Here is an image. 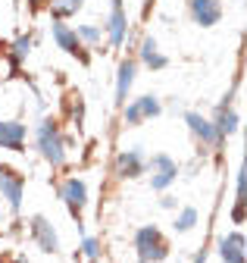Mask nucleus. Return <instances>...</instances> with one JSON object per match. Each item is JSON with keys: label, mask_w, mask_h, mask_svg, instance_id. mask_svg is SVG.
I'll return each instance as SVG.
<instances>
[{"label": "nucleus", "mask_w": 247, "mask_h": 263, "mask_svg": "<svg viewBox=\"0 0 247 263\" xmlns=\"http://www.w3.org/2000/svg\"><path fill=\"white\" fill-rule=\"evenodd\" d=\"M59 201H63L75 219H81V210L88 207V185L81 179H66L59 185Z\"/></svg>", "instance_id": "obj_4"}, {"label": "nucleus", "mask_w": 247, "mask_h": 263, "mask_svg": "<svg viewBox=\"0 0 247 263\" xmlns=\"http://www.w3.org/2000/svg\"><path fill=\"white\" fill-rule=\"evenodd\" d=\"M126 31H129V22H126V10H122V0H113V10H110V19H107V35H110V44H113V47H122V41H126Z\"/></svg>", "instance_id": "obj_13"}, {"label": "nucleus", "mask_w": 247, "mask_h": 263, "mask_svg": "<svg viewBox=\"0 0 247 263\" xmlns=\"http://www.w3.org/2000/svg\"><path fill=\"white\" fill-rule=\"evenodd\" d=\"M144 170H147V163H144L141 147H135V151H122V154L116 157V173H119V179H135V176H141Z\"/></svg>", "instance_id": "obj_12"}, {"label": "nucleus", "mask_w": 247, "mask_h": 263, "mask_svg": "<svg viewBox=\"0 0 247 263\" xmlns=\"http://www.w3.org/2000/svg\"><path fill=\"white\" fill-rule=\"evenodd\" d=\"M141 63L147 66V69H153V72H160V69H166V66H169L166 53H160V47H157V41H153V38H144V44H141Z\"/></svg>", "instance_id": "obj_15"}, {"label": "nucleus", "mask_w": 247, "mask_h": 263, "mask_svg": "<svg viewBox=\"0 0 247 263\" xmlns=\"http://www.w3.org/2000/svg\"><path fill=\"white\" fill-rule=\"evenodd\" d=\"M81 4L85 0H53V19H66V16H72V13H78L81 10Z\"/></svg>", "instance_id": "obj_18"}, {"label": "nucleus", "mask_w": 247, "mask_h": 263, "mask_svg": "<svg viewBox=\"0 0 247 263\" xmlns=\"http://www.w3.org/2000/svg\"><path fill=\"white\" fill-rule=\"evenodd\" d=\"M35 138H38L41 157L50 163V166H63L66 163V138H63V132H59V125L53 119H41L38 122Z\"/></svg>", "instance_id": "obj_1"}, {"label": "nucleus", "mask_w": 247, "mask_h": 263, "mask_svg": "<svg viewBox=\"0 0 247 263\" xmlns=\"http://www.w3.org/2000/svg\"><path fill=\"white\" fill-rule=\"evenodd\" d=\"M38 4H41V0H28V7H32V10H38Z\"/></svg>", "instance_id": "obj_24"}, {"label": "nucleus", "mask_w": 247, "mask_h": 263, "mask_svg": "<svg viewBox=\"0 0 247 263\" xmlns=\"http://www.w3.org/2000/svg\"><path fill=\"white\" fill-rule=\"evenodd\" d=\"M150 166H153V179H150V185L157 188V191H166V188L175 182V176H178L175 160L166 157V154H157V157L150 160Z\"/></svg>", "instance_id": "obj_7"}, {"label": "nucleus", "mask_w": 247, "mask_h": 263, "mask_svg": "<svg viewBox=\"0 0 247 263\" xmlns=\"http://www.w3.org/2000/svg\"><path fill=\"white\" fill-rule=\"evenodd\" d=\"M50 31H53V41L59 44V50H66V53H72V57H75L78 63H85V66L91 63V53H88V50L81 47L78 35H75V31H72V28H69V25H66L63 19H56Z\"/></svg>", "instance_id": "obj_3"}, {"label": "nucleus", "mask_w": 247, "mask_h": 263, "mask_svg": "<svg viewBox=\"0 0 247 263\" xmlns=\"http://www.w3.org/2000/svg\"><path fill=\"white\" fill-rule=\"evenodd\" d=\"M213 122H216V128H219L222 135H235V132H238V125H241V116H238L235 110H229V104H222Z\"/></svg>", "instance_id": "obj_17"}, {"label": "nucleus", "mask_w": 247, "mask_h": 263, "mask_svg": "<svg viewBox=\"0 0 247 263\" xmlns=\"http://www.w3.org/2000/svg\"><path fill=\"white\" fill-rule=\"evenodd\" d=\"M219 257L229 260V263H241L244 260V235L241 232H232L219 241Z\"/></svg>", "instance_id": "obj_16"}, {"label": "nucleus", "mask_w": 247, "mask_h": 263, "mask_svg": "<svg viewBox=\"0 0 247 263\" xmlns=\"http://www.w3.org/2000/svg\"><path fill=\"white\" fill-rule=\"evenodd\" d=\"M160 101L153 94H144V97H138V101H132L129 107H126V125H138V122H144V119H153V116H160Z\"/></svg>", "instance_id": "obj_5"}, {"label": "nucleus", "mask_w": 247, "mask_h": 263, "mask_svg": "<svg viewBox=\"0 0 247 263\" xmlns=\"http://www.w3.org/2000/svg\"><path fill=\"white\" fill-rule=\"evenodd\" d=\"M75 35H78V41H81V44H88V47H97V44L104 41V31H100L97 25H81Z\"/></svg>", "instance_id": "obj_19"}, {"label": "nucleus", "mask_w": 247, "mask_h": 263, "mask_svg": "<svg viewBox=\"0 0 247 263\" xmlns=\"http://www.w3.org/2000/svg\"><path fill=\"white\" fill-rule=\"evenodd\" d=\"M28 50H32V35H19L13 41V63H22L28 57Z\"/></svg>", "instance_id": "obj_21"}, {"label": "nucleus", "mask_w": 247, "mask_h": 263, "mask_svg": "<svg viewBox=\"0 0 247 263\" xmlns=\"http://www.w3.org/2000/svg\"><path fill=\"white\" fill-rule=\"evenodd\" d=\"M188 13L197 25L210 28L222 19V7H219V0H188Z\"/></svg>", "instance_id": "obj_8"}, {"label": "nucleus", "mask_w": 247, "mask_h": 263, "mask_svg": "<svg viewBox=\"0 0 247 263\" xmlns=\"http://www.w3.org/2000/svg\"><path fill=\"white\" fill-rule=\"evenodd\" d=\"M194 226H197V210L194 207H184L175 216V229H178V232H188V229H194Z\"/></svg>", "instance_id": "obj_20"}, {"label": "nucleus", "mask_w": 247, "mask_h": 263, "mask_svg": "<svg viewBox=\"0 0 247 263\" xmlns=\"http://www.w3.org/2000/svg\"><path fill=\"white\" fill-rule=\"evenodd\" d=\"M32 235H35V241H38V248L44 254H56L59 251V235H56V229L50 226L47 216H35L32 219Z\"/></svg>", "instance_id": "obj_9"}, {"label": "nucleus", "mask_w": 247, "mask_h": 263, "mask_svg": "<svg viewBox=\"0 0 247 263\" xmlns=\"http://www.w3.org/2000/svg\"><path fill=\"white\" fill-rule=\"evenodd\" d=\"M135 254L141 260H166L169 245H166V238L157 226H141L135 232Z\"/></svg>", "instance_id": "obj_2"}, {"label": "nucleus", "mask_w": 247, "mask_h": 263, "mask_svg": "<svg viewBox=\"0 0 247 263\" xmlns=\"http://www.w3.org/2000/svg\"><path fill=\"white\" fill-rule=\"evenodd\" d=\"M135 72H138V63L135 60H126L116 72V104H126L129 94H132V85H135Z\"/></svg>", "instance_id": "obj_14"}, {"label": "nucleus", "mask_w": 247, "mask_h": 263, "mask_svg": "<svg viewBox=\"0 0 247 263\" xmlns=\"http://www.w3.org/2000/svg\"><path fill=\"white\" fill-rule=\"evenodd\" d=\"M232 216H235V222H244V201H238V204H235Z\"/></svg>", "instance_id": "obj_23"}, {"label": "nucleus", "mask_w": 247, "mask_h": 263, "mask_svg": "<svg viewBox=\"0 0 247 263\" xmlns=\"http://www.w3.org/2000/svg\"><path fill=\"white\" fill-rule=\"evenodd\" d=\"M28 128L16 119H0V147L4 151H25Z\"/></svg>", "instance_id": "obj_11"}, {"label": "nucleus", "mask_w": 247, "mask_h": 263, "mask_svg": "<svg viewBox=\"0 0 247 263\" xmlns=\"http://www.w3.org/2000/svg\"><path fill=\"white\" fill-rule=\"evenodd\" d=\"M184 122H188V128L194 132V135L203 141V144H213V147H219L222 144V132L216 128V122H210V119H203L200 113H184Z\"/></svg>", "instance_id": "obj_6"}, {"label": "nucleus", "mask_w": 247, "mask_h": 263, "mask_svg": "<svg viewBox=\"0 0 247 263\" xmlns=\"http://www.w3.org/2000/svg\"><path fill=\"white\" fill-rule=\"evenodd\" d=\"M81 254H85V257H91V260H94V257H100L97 238H85V241H81Z\"/></svg>", "instance_id": "obj_22"}, {"label": "nucleus", "mask_w": 247, "mask_h": 263, "mask_svg": "<svg viewBox=\"0 0 247 263\" xmlns=\"http://www.w3.org/2000/svg\"><path fill=\"white\" fill-rule=\"evenodd\" d=\"M22 188H25V182H22L19 173L0 170V194L7 197V204L13 207V213H19V207H22Z\"/></svg>", "instance_id": "obj_10"}]
</instances>
